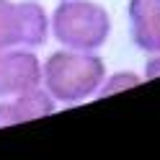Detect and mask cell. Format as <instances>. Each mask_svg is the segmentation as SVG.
<instances>
[{
    "label": "cell",
    "instance_id": "1",
    "mask_svg": "<svg viewBox=\"0 0 160 160\" xmlns=\"http://www.w3.org/2000/svg\"><path fill=\"white\" fill-rule=\"evenodd\" d=\"M106 72L108 70L101 52L57 47L42 59V85L52 93L59 108L96 98Z\"/></svg>",
    "mask_w": 160,
    "mask_h": 160
},
{
    "label": "cell",
    "instance_id": "2",
    "mask_svg": "<svg viewBox=\"0 0 160 160\" xmlns=\"http://www.w3.org/2000/svg\"><path fill=\"white\" fill-rule=\"evenodd\" d=\"M49 21L57 47L80 52H101L114 31V18L98 0H57Z\"/></svg>",
    "mask_w": 160,
    "mask_h": 160
},
{
    "label": "cell",
    "instance_id": "3",
    "mask_svg": "<svg viewBox=\"0 0 160 160\" xmlns=\"http://www.w3.org/2000/svg\"><path fill=\"white\" fill-rule=\"evenodd\" d=\"M42 85V57L28 47H5L0 49V98H13Z\"/></svg>",
    "mask_w": 160,
    "mask_h": 160
},
{
    "label": "cell",
    "instance_id": "4",
    "mask_svg": "<svg viewBox=\"0 0 160 160\" xmlns=\"http://www.w3.org/2000/svg\"><path fill=\"white\" fill-rule=\"evenodd\" d=\"M129 39L142 54L160 52V0H127Z\"/></svg>",
    "mask_w": 160,
    "mask_h": 160
},
{
    "label": "cell",
    "instance_id": "5",
    "mask_svg": "<svg viewBox=\"0 0 160 160\" xmlns=\"http://www.w3.org/2000/svg\"><path fill=\"white\" fill-rule=\"evenodd\" d=\"M52 39L49 11L39 0H18V44L39 49Z\"/></svg>",
    "mask_w": 160,
    "mask_h": 160
},
{
    "label": "cell",
    "instance_id": "6",
    "mask_svg": "<svg viewBox=\"0 0 160 160\" xmlns=\"http://www.w3.org/2000/svg\"><path fill=\"white\" fill-rule=\"evenodd\" d=\"M18 44V0H0V49Z\"/></svg>",
    "mask_w": 160,
    "mask_h": 160
},
{
    "label": "cell",
    "instance_id": "7",
    "mask_svg": "<svg viewBox=\"0 0 160 160\" xmlns=\"http://www.w3.org/2000/svg\"><path fill=\"white\" fill-rule=\"evenodd\" d=\"M142 80V72H134V70H114V72H106L101 88H98V96L96 98H106V96H114V93H122V91H129L134 88Z\"/></svg>",
    "mask_w": 160,
    "mask_h": 160
},
{
    "label": "cell",
    "instance_id": "8",
    "mask_svg": "<svg viewBox=\"0 0 160 160\" xmlns=\"http://www.w3.org/2000/svg\"><path fill=\"white\" fill-rule=\"evenodd\" d=\"M16 124H23V116H21L16 98H0V129L16 127Z\"/></svg>",
    "mask_w": 160,
    "mask_h": 160
},
{
    "label": "cell",
    "instance_id": "9",
    "mask_svg": "<svg viewBox=\"0 0 160 160\" xmlns=\"http://www.w3.org/2000/svg\"><path fill=\"white\" fill-rule=\"evenodd\" d=\"M155 78H160V52H150V54H145L142 80H155Z\"/></svg>",
    "mask_w": 160,
    "mask_h": 160
}]
</instances>
